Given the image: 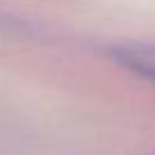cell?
<instances>
[{"label": "cell", "mask_w": 155, "mask_h": 155, "mask_svg": "<svg viewBox=\"0 0 155 155\" xmlns=\"http://www.w3.org/2000/svg\"><path fill=\"white\" fill-rule=\"evenodd\" d=\"M110 59L126 68L128 73L155 82V44L132 41V44H119L110 48Z\"/></svg>", "instance_id": "obj_1"}]
</instances>
